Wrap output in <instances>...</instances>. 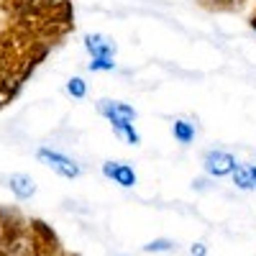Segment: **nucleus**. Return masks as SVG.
Returning a JSON list of instances; mask_svg holds the SVG:
<instances>
[{"label":"nucleus","mask_w":256,"mask_h":256,"mask_svg":"<svg viewBox=\"0 0 256 256\" xmlns=\"http://www.w3.org/2000/svg\"><path fill=\"white\" fill-rule=\"evenodd\" d=\"M230 177H233V184H236L238 190H244V192L256 190V164H241V166H236Z\"/></svg>","instance_id":"0eeeda50"},{"label":"nucleus","mask_w":256,"mask_h":256,"mask_svg":"<svg viewBox=\"0 0 256 256\" xmlns=\"http://www.w3.org/2000/svg\"><path fill=\"white\" fill-rule=\"evenodd\" d=\"M172 136H174L182 146L192 144V141H195V123H190V120H184V118H177V120L172 123Z\"/></svg>","instance_id":"6e6552de"},{"label":"nucleus","mask_w":256,"mask_h":256,"mask_svg":"<svg viewBox=\"0 0 256 256\" xmlns=\"http://www.w3.org/2000/svg\"><path fill=\"white\" fill-rule=\"evenodd\" d=\"M236 166H238L236 156H233L230 152H223V148H210V152L202 156V169L210 177H216V180L233 174Z\"/></svg>","instance_id":"7ed1b4c3"},{"label":"nucleus","mask_w":256,"mask_h":256,"mask_svg":"<svg viewBox=\"0 0 256 256\" xmlns=\"http://www.w3.org/2000/svg\"><path fill=\"white\" fill-rule=\"evenodd\" d=\"M67 95L74 98V100H84V98H88V82H84L82 77L67 80Z\"/></svg>","instance_id":"1a4fd4ad"},{"label":"nucleus","mask_w":256,"mask_h":256,"mask_svg":"<svg viewBox=\"0 0 256 256\" xmlns=\"http://www.w3.org/2000/svg\"><path fill=\"white\" fill-rule=\"evenodd\" d=\"M88 70L90 72H113L116 70V59H90Z\"/></svg>","instance_id":"9b49d317"},{"label":"nucleus","mask_w":256,"mask_h":256,"mask_svg":"<svg viewBox=\"0 0 256 256\" xmlns=\"http://www.w3.org/2000/svg\"><path fill=\"white\" fill-rule=\"evenodd\" d=\"M82 44H84V52L90 54V59H116L118 54V44L105 34H84Z\"/></svg>","instance_id":"20e7f679"},{"label":"nucleus","mask_w":256,"mask_h":256,"mask_svg":"<svg viewBox=\"0 0 256 256\" xmlns=\"http://www.w3.org/2000/svg\"><path fill=\"white\" fill-rule=\"evenodd\" d=\"M190 254L192 256H208V248H205V244H192Z\"/></svg>","instance_id":"f8f14e48"},{"label":"nucleus","mask_w":256,"mask_h":256,"mask_svg":"<svg viewBox=\"0 0 256 256\" xmlns=\"http://www.w3.org/2000/svg\"><path fill=\"white\" fill-rule=\"evenodd\" d=\"M174 248V241H169V238H156V241H148L141 251L144 254H164V251H172Z\"/></svg>","instance_id":"9d476101"},{"label":"nucleus","mask_w":256,"mask_h":256,"mask_svg":"<svg viewBox=\"0 0 256 256\" xmlns=\"http://www.w3.org/2000/svg\"><path fill=\"white\" fill-rule=\"evenodd\" d=\"M102 174L108 177V180H113L116 184L126 187V190L136 187V182H138L134 166L126 164V162H102Z\"/></svg>","instance_id":"39448f33"},{"label":"nucleus","mask_w":256,"mask_h":256,"mask_svg":"<svg viewBox=\"0 0 256 256\" xmlns=\"http://www.w3.org/2000/svg\"><path fill=\"white\" fill-rule=\"evenodd\" d=\"M36 159H38L41 164H46L52 172H56V174L64 177V180H77V177L82 174V166H80L74 159H70L67 154L56 152V148L41 146L38 152H36Z\"/></svg>","instance_id":"f03ea898"},{"label":"nucleus","mask_w":256,"mask_h":256,"mask_svg":"<svg viewBox=\"0 0 256 256\" xmlns=\"http://www.w3.org/2000/svg\"><path fill=\"white\" fill-rule=\"evenodd\" d=\"M98 113L113 126V131L120 138H126L128 146H138L141 144V136L134 128V120L138 116L134 105L120 102V100H110V98H102V100H98Z\"/></svg>","instance_id":"f257e3e1"},{"label":"nucleus","mask_w":256,"mask_h":256,"mask_svg":"<svg viewBox=\"0 0 256 256\" xmlns=\"http://www.w3.org/2000/svg\"><path fill=\"white\" fill-rule=\"evenodd\" d=\"M8 187H10V192L16 195V200H31L36 195V182L28 174H10Z\"/></svg>","instance_id":"423d86ee"}]
</instances>
